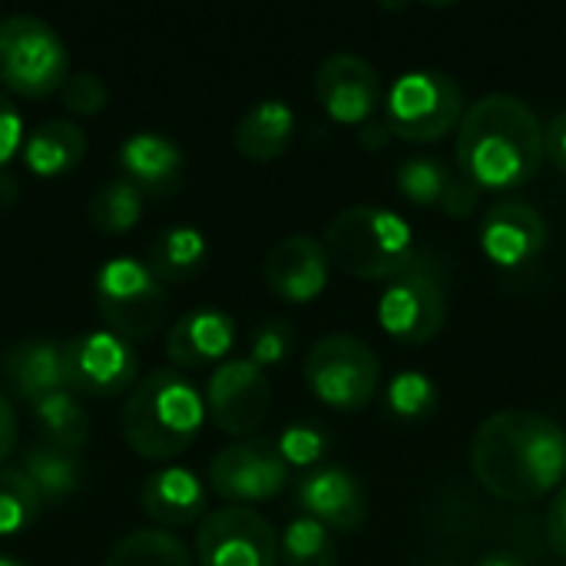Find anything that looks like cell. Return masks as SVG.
<instances>
[{"label": "cell", "instance_id": "5b68a950", "mask_svg": "<svg viewBox=\"0 0 566 566\" xmlns=\"http://www.w3.org/2000/svg\"><path fill=\"white\" fill-rule=\"evenodd\" d=\"M70 53L60 33L33 13L0 17V90L43 99L63 90Z\"/></svg>", "mask_w": 566, "mask_h": 566}, {"label": "cell", "instance_id": "f546056e", "mask_svg": "<svg viewBox=\"0 0 566 566\" xmlns=\"http://www.w3.org/2000/svg\"><path fill=\"white\" fill-rule=\"evenodd\" d=\"M43 511L40 491L20 468H0V537L27 531Z\"/></svg>", "mask_w": 566, "mask_h": 566}, {"label": "cell", "instance_id": "7c38bea8", "mask_svg": "<svg viewBox=\"0 0 566 566\" xmlns=\"http://www.w3.org/2000/svg\"><path fill=\"white\" fill-rule=\"evenodd\" d=\"M289 464L272 438H245L209 461V488L239 507L272 501L289 484Z\"/></svg>", "mask_w": 566, "mask_h": 566}, {"label": "cell", "instance_id": "7bdbcfd3", "mask_svg": "<svg viewBox=\"0 0 566 566\" xmlns=\"http://www.w3.org/2000/svg\"><path fill=\"white\" fill-rule=\"evenodd\" d=\"M478 566H524V560L514 557V554H488Z\"/></svg>", "mask_w": 566, "mask_h": 566}, {"label": "cell", "instance_id": "7402d4cb", "mask_svg": "<svg viewBox=\"0 0 566 566\" xmlns=\"http://www.w3.org/2000/svg\"><path fill=\"white\" fill-rule=\"evenodd\" d=\"M295 136V113L285 99H262L252 109H245L232 129L235 149L252 163H272L279 159Z\"/></svg>", "mask_w": 566, "mask_h": 566}, {"label": "cell", "instance_id": "b9f144b4", "mask_svg": "<svg viewBox=\"0 0 566 566\" xmlns=\"http://www.w3.org/2000/svg\"><path fill=\"white\" fill-rule=\"evenodd\" d=\"M17 199H20L17 176H13V172H7V169H0V212L13 209V206H17Z\"/></svg>", "mask_w": 566, "mask_h": 566}, {"label": "cell", "instance_id": "6da1fadb", "mask_svg": "<svg viewBox=\"0 0 566 566\" xmlns=\"http://www.w3.org/2000/svg\"><path fill=\"white\" fill-rule=\"evenodd\" d=\"M478 484L507 504H534L566 481V431L537 411H497L471 441Z\"/></svg>", "mask_w": 566, "mask_h": 566}, {"label": "cell", "instance_id": "5bb4252c", "mask_svg": "<svg viewBox=\"0 0 566 566\" xmlns=\"http://www.w3.org/2000/svg\"><path fill=\"white\" fill-rule=\"evenodd\" d=\"M315 96L335 123L365 126L378 106H385V83L368 60L355 53H332L315 70Z\"/></svg>", "mask_w": 566, "mask_h": 566}, {"label": "cell", "instance_id": "ffe728a7", "mask_svg": "<svg viewBox=\"0 0 566 566\" xmlns=\"http://www.w3.org/2000/svg\"><path fill=\"white\" fill-rule=\"evenodd\" d=\"M235 345V322L222 308H192L172 322L166 355L179 368H206L222 361Z\"/></svg>", "mask_w": 566, "mask_h": 566}, {"label": "cell", "instance_id": "e0dca14e", "mask_svg": "<svg viewBox=\"0 0 566 566\" xmlns=\"http://www.w3.org/2000/svg\"><path fill=\"white\" fill-rule=\"evenodd\" d=\"M262 275H265V285L282 302L308 305L325 292L328 275H332V259L322 239L298 232V235H285L282 242L269 249Z\"/></svg>", "mask_w": 566, "mask_h": 566}, {"label": "cell", "instance_id": "3957f363", "mask_svg": "<svg viewBox=\"0 0 566 566\" xmlns=\"http://www.w3.org/2000/svg\"><path fill=\"white\" fill-rule=\"evenodd\" d=\"M206 424V398L172 368L139 378L123 405V441L146 461H169L189 451Z\"/></svg>", "mask_w": 566, "mask_h": 566}, {"label": "cell", "instance_id": "30bf717a", "mask_svg": "<svg viewBox=\"0 0 566 566\" xmlns=\"http://www.w3.org/2000/svg\"><path fill=\"white\" fill-rule=\"evenodd\" d=\"M66 388L83 398H116L139 381L136 348L109 328L80 332L63 342Z\"/></svg>", "mask_w": 566, "mask_h": 566}, {"label": "cell", "instance_id": "f1b7e54d", "mask_svg": "<svg viewBox=\"0 0 566 566\" xmlns=\"http://www.w3.org/2000/svg\"><path fill=\"white\" fill-rule=\"evenodd\" d=\"M279 564L282 566H338V544L335 534L312 521V517H295L282 534H279Z\"/></svg>", "mask_w": 566, "mask_h": 566}, {"label": "cell", "instance_id": "d4e9b609", "mask_svg": "<svg viewBox=\"0 0 566 566\" xmlns=\"http://www.w3.org/2000/svg\"><path fill=\"white\" fill-rule=\"evenodd\" d=\"M209 242L196 226H169L149 245V269L159 282H189L202 272Z\"/></svg>", "mask_w": 566, "mask_h": 566}, {"label": "cell", "instance_id": "ba28073f", "mask_svg": "<svg viewBox=\"0 0 566 566\" xmlns=\"http://www.w3.org/2000/svg\"><path fill=\"white\" fill-rule=\"evenodd\" d=\"M448 322V289L441 269L418 255L401 275L388 282L378 298V325L401 345L431 342Z\"/></svg>", "mask_w": 566, "mask_h": 566}, {"label": "cell", "instance_id": "f6af8a7d", "mask_svg": "<svg viewBox=\"0 0 566 566\" xmlns=\"http://www.w3.org/2000/svg\"><path fill=\"white\" fill-rule=\"evenodd\" d=\"M428 566H451V564H428Z\"/></svg>", "mask_w": 566, "mask_h": 566}, {"label": "cell", "instance_id": "484cf974", "mask_svg": "<svg viewBox=\"0 0 566 566\" xmlns=\"http://www.w3.org/2000/svg\"><path fill=\"white\" fill-rule=\"evenodd\" d=\"M30 415L40 434V444L83 451L90 438V415L73 391H56V395L40 398L36 405H30Z\"/></svg>", "mask_w": 566, "mask_h": 566}, {"label": "cell", "instance_id": "ac0fdd59", "mask_svg": "<svg viewBox=\"0 0 566 566\" xmlns=\"http://www.w3.org/2000/svg\"><path fill=\"white\" fill-rule=\"evenodd\" d=\"M0 378L13 398L27 408L46 395L70 391L66 388V365H63V342L53 338H23L13 342L0 355Z\"/></svg>", "mask_w": 566, "mask_h": 566}, {"label": "cell", "instance_id": "9c48e42d", "mask_svg": "<svg viewBox=\"0 0 566 566\" xmlns=\"http://www.w3.org/2000/svg\"><path fill=\"white\" fill-rule=\"evenodd\" d=\"M96 308L119 338H146L166 315V292L149 262L116 255L96 272Z\"/></svg>", "mask_w": 566, "mask_h": 566}, {"label": "cell", "instance_id": "603a6c76", "mask_svg": "<svg viewBox=\"0 0 566 566\" xmlns=\"http://www.w3.org/2000/svg\"><path fill=\"white\" fill-rule=\"evenodd\" d=\"M23 166L40 176V179H53V176H66L70 169H76L86 156V133L70 123V119H43L36 123L27 136H23Z\"/></svg>", "mask_w": 566, "mask_h": 566}, {"label": "cell", "instance_id": "d6986e66", "mask_svg": "<svg viewBox=\"0 0 566 566\" xmlns=\"http://www.w3.org/2000/svg\"><path fill=\"white\" fill-rule=\"evenodd\" d=\"M119 169L143 196H169L182 182L186 156L169 136L139 129L119 143Z\"/></svg>", "mask_w": 566, "mask_h": 566}, {"label": "cell", "instance_id": "ab89813d", "mask_svg": "<svg viewBox=\"0 0 566 566\" xmlns=\"http://www.w3.org/2000/svg\"><path fill=\"white\" fill-rule=\"evenodd\" d=\"M17 434H20V428H17V411H13L10 398L0 391V468H3L7 458L17 451Z\"/></svg>", "mask_w": 566, "mask_h": 566}, {"label": "cell", "instance_id": "74e56055", "mask_svg": "<svg viewBox=\"0 0 566 566\" xmlns=\"http://www.w3.org/2000/svg\"><path fill=\"white\" fill-rule=\"evenodd\" d=\"M547 541L560 557H566V484L554 494L547 507Z\"/></svg>", "mask_w": 566, "mask_h": 566}, {"label": "cell", "instance_id": "60d3db41", "mask_svg": "<svg viewBox=\"0 0 566 566\" xmlns=\"http://www.w3.org/2000/svg\"><path fill=\"white\" fill-rule=\"evenodd\" d=\"M358 139H361L368 149H381V146H388L391 133H388V126H385V119H381V123H365L361 133H358Z\"/></svg>", "mask_w": 566, "mask_h": 566}, {"label": "cell", "instance_id": "83f0119b", "mask_svg": "<svg viewBox=\"0 0 566 566\" xmlns=\"http://www.w3.org/2000/svg\"><path fill=\"white\" fill-rule=\"evenodd\" d=\"M143 202L146 196L123 176L103 182L93 196H90V222L96 232H106V235H123L129 232L139 219H143Z\"/></svg>", "mask_w": 566, "mask_h": 566}, {"label": "cell", "instance_id": "7a4b0ae2", "mask_svg": "<svg viewBox=\"0 0 566 566\" xmlns=\"http://www.w3.org/2000/svg\"><path fill=\"white\" fill-rule=\"evenodd\" d=\"M454 153L461 176L481 192H511L541 172L547 159L544 126L521 96L488 93L468 106Z\"/></svg>", "mask_w": 566, "mask_h": 566}, {"label": "cell", "instance_id": "4dcf8cb0", "mask_svg": "<svg viewBox=\"0 0 566 566\" xmlns=\"http://www.w3.org/2000/svg\"><path fill=\"white\" fill-rule=\"evenodd\" d=\"M385 401L388 411L405 424L428 421L438 411V385L424 371H398L385 388Z\"/></svg>", "mask_w": 566, "mask_h": 566}, {"label": "cell", "instance_id": "4fadbf2b", "mask_svg": "<svg viewBox=\"0 0 566 566\" xmlns=\"http://www.w3.org/2000/svg\"><path fill=\"white\" fill-rule=\"evenodd\" d=\"M272 411V381L249 358L222 361L206 385V415L222 434L252 438Z\"/></svg>", "mask_w": 566, "mask_h": 566}, {"label": "cell", "instance_id": "8992f818", "mask_svg": "<svg viewBox=\"0 0 566 566\" xmlns=\"http://www.w3.org/2000/svg\"><path fill=\"white\" fill-rule=\"evenodd\" d=\"M464 113V90L444 70H411L385 90V126L405 143L444 139L461 126Z\"/></svg>", "mask_w": 566, "mask_h": 566}, {"label": "cell", "instance_id": "e575fe53", "mask_svg": "<svg viewBox=\"0 0 566 566\" xmlns=\"http://www.w3.org/2000/svg\"><path fill=\"white\" fill-rule=\"evenodd\" d=\"M60 96H63V106L70 113H76V116H96L109 103V90H106V83L93 70L70 73L63 90H60Z\"/></svg>", "mask_w": 566, "mask_h": 566}, {"label": "cell", "instance_id": "277c9868", "mask_svg": "<svg viewBox=\"0 0 566 566\" xmlns=\"http://www.w3.org/2000/svg\"><path fill=\"white\" fill-rule=\"evenodd\" d=\"M322 245L335 269L361 282H391L415 259L411 222L385 206H348L322 235Z\"/></svg>", "mask_w": 566, "mask_h": 566}, {"label": "cell", "instance_id": "52a82bcc", "mask_svg": "<svg viewBox=\"0 0 566 566\" xmlns=\"http://www.w3.org/2000/svg\"><path fill=\"white\" fill-rule=\"evenodd\" d=\"M381 381V361L368 342L355 335H325L305 355L308 391L335 411H361Z\"/></svg>", "mask_w": 566, "mask_h": 566}, {"label": "cell", "instance_id": "f35d334b", "mask_svg": "<svg viewBox=\"0 0 566 566\" xmlns=\"http://www.w3.org/2000/svg\"><path fill=\"white\" fill-rule=\"evenodd\" d=\"M544 149H547V159L566 172V109H560L547 126H544Z\"/></svg>", "mask_w": 566, "mask_h": 566}, {"label": "cell", "instance_id": "d6a6232c", "mask_svg": "<svg viewBox=\"0 0 566 566\" xmlns=\"http://www.w3.org/2000/svg\"><path fill=\"white\" fill-rule=\"evenodd\" d=\"M275 444H279V454L285 458L289 468L315 471V468H322V458L328 454L332 438L318 424H292L275 438Z\"/></svg>", "mask_w": 566, "mask_h": 566}, {"label": "cell", "instance_id": "d590c367", "mask_svg": "<svg viewBox=\"0 0 566 566\" xmlns=\"http://www.w3.org/2000/svg\"><path fill=\"white\" fill-rule=\"evenodd\" d=\"M20 149H23V119H20V113L13 106V99L0 90V169Z\"/></svg>", "mask_w": 566, "mask_h": 566}, {"label": "cell", "instance_id": "8fae6325", "mask_svg": "<svg viewBox=\"0 0 566 566\" xmlns=\"http://www.w3.org/2000/svg\"><path fill=\"white\" fill-rule=\"evenodd\" d=\"M196 564L275 566L279 564V534L259 511L226 504L202 517L196 531Z\"/></svg>", "mask_w": 566, "mask_h": 566}, {"label": "cell", "instance_id": "ee69618b", "mask_svg": "<svg viewBox=\"0 0 566 566\" xmlns=\"http://www.w3.org/2000/svg\"><path fill=\"white\" fill-rule=\"evenodd\" d=\"M0 566H23L20 560H13V557H7V554H0Z\"/></svg>", "mask_w": 566, "mask_h": 566}, {"label": "cell", "instance_id": "4316f807", "mask_svg": "<svg viewBox=\"0 0 566 566\" xmlns=\"http://www.w3.org/2000/svg\"><path fill=\"white\" fill-rule=\"evenodd\" d=\"M103 566H196V557L176 534L149 527L116 541Z\"/></svg>", "mask_w": 566, "mask_h": 566}, {"label": "cell", "instance_id": "2e32d148", "mask_svg": "<svg viewBox=\"0 0 566 566\" xmlns=\"http://www.w3.org/2000/svg\"><path fill=\"white\" fill-rule=\"evenodd\" d=\"M295 501L305 517L325 524L328 531L358 534L368 524V491L348 468L338 464L305 471L295 488Z\"/></svg>", "mask_w": 566, "mask_h": 566}, {"label": "cell", "instance_id": "9a60e30c", "mask_svg": "<svg viewBox=\"0 0 566 566\" xmlns=\"http://www.w3.org/2000/svg\"><path fill=\"white\" fill-rule=\"evenodd\" d=\"M547 249V219L524 199H504L481 219V252L501 272H521Z\"/></svg>", "mask_w": 566, "mask_h": 566}, {"label": "cell", "instance_id": "8d00e7d4", "mask_svg": "<svg viewBox=\"0 0 566 566\" xmlns=\"http://www.w3.org/2000/svg\"><path fill=\"white\" fill-rule=\"evenodd\" d=\"M478 202H481V189H478L471 179H464V176H451V182H448V189H444V196H441L444 216L464 219V216H471V212L478 209Z\"/></svg>", "mask_w": 566, "mask_h": 566}, {"label": "cell", "instance_id": "44dd1931", "mask_svg": "<svg viewBox=\"0 0 566 566\" xmlns=\"http://www.w3.org/2000/svg\"><path fill=\"white\" fill-rule=\"evenodd\" d=\"M206 484L189 468H163L139 488V504L159 527H189L206 517Z\"/></svg>", "mask_w": 566, "mask_h": 566}, {"label": "cell", "instance_id": "1f68e13d", "mask_svg": "<svg viewBox=\"0 0 566 566\" xmlns=\"http://www.w3.org/2000/svg\"><path fill=\"white\" fill-rule=\"evenodd\" d=\"M448 182H451V169L434 156H411L395 172L398 192L415 206H441Z\"/></svg>", "mask_w": 566, "mask_h": 566}, {"label": "cell", "instance_id": "836d02e7", "mask_svg": "<svg viewBox=\"0 0 566 566\" xmlns=\"http://www.w3.org/2000/svg\"><path fill=\"white\" fill-rule=\"evenodd\" d=\"M295 348V332L285 318H265L255 325L252 332V345H249V361L259 365L262 371L265 368H275L282 365Z\"/></svg>", "mask_w": 566, "mask_h": 566}, {"label": "cell", "instance_id": "cb8c5ba5", "mask_svg": "<svg viewBox=\"0 0 566 566\" xmlns=\"http://www.w3.org/2000/svg\"><path fill=\"white\" fill-rule=\"evenodd\" d=\"M20 471L40 491L43 504L46 501L60 504V501L73 497L83 488V478H86L80 451H63V448H50V444H33L30 451H23Z\"/></svg>", "mask_w": 566, "mask_h": 566}]
</instances>
